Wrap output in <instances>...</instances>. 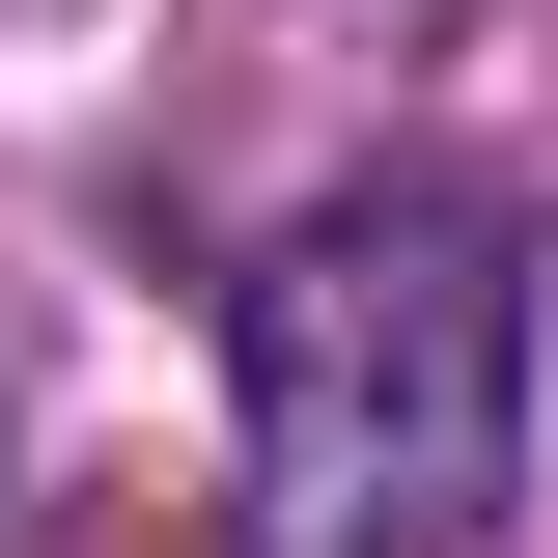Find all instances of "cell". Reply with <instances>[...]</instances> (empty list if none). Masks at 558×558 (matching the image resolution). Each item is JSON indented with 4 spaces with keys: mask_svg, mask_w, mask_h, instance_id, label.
Listing matches in <instances>:
<instances>
[{
    "mask_svg": "<svg viewBox=\"0 0 558 558\" xmlns=\"http://www.w3.org/2000/svg\"><path fill=\"white\" fill-rule=\"evenodd\" d=\"M531 475V223L475 168H336L252 252V502L279 558H475Z\"/></svg>",
    "mask_w": 558,
    "mask_h": 558,
    "instance_id": "cell-1",
    "label": "cell"
}]
</instances>
